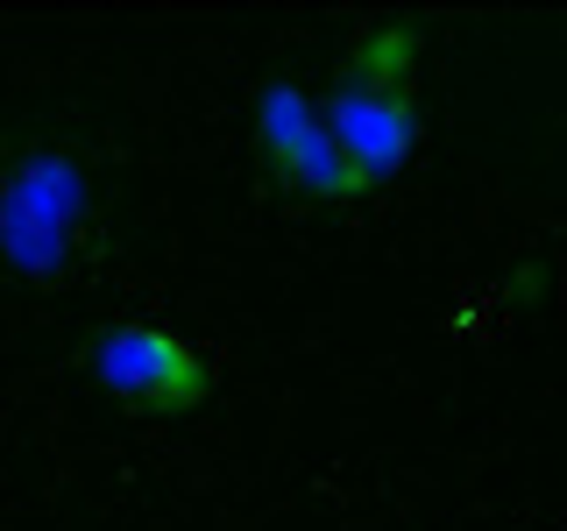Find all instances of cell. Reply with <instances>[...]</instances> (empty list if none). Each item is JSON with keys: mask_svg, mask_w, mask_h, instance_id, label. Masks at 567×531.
Returning a JSON list of instances; mask_svg holds the SVG:
<instances>
[{"mask_svg": "<svg viewBox=\"0 0 567 531\" xmlns=\"http://www.w3.org/2000/svg\"><path fill=\"white\" fill-rule=\"evenodd\" d=\"M85 368L100 389H114L142 418H185L213 397V362L185 333L142 326V319H106L85 341Z\"/></svg>", "mask_w": 567, "mask_h": 531, "instance_id": "6da1fadb", "label": "cell"}, {"mask_svg": "<svg viewBox=\"0 0 567 531\" xmlns=\"http://www.w3.org/2000/svg\"><path fill=\"white\" fill-rule=\"evenodd\" d=\"M79 220H85V170L64 149L0 156V256L14 270L64 277Z\"/></svg>", "mask_w": 567, "mask_h": 531, "instance_id": "7a4b0ae2", "label": "cell"}, {"mask_svg": "<svg viewBox=\"0 0 567 531\" xmlns=\"http://www.w3.org/2000/svg\"><path fill=\"white\" fill-rule=\"evenodd\" d=\"M319 128L333 135V149L348 156L362 191H377L419 156V93H377V85L341 79L319 106Z\"/></svg>", "mask_w": 567, "mask_h": 531, "instance_id": "3957f363", "label": "cell"}, {"mask_svg": "<svg viewBox=\"0 0 567 531\" xmlns=\"http://www.w3.org/2000/svg\"><path fill=\"white\" fill-rule=\"evenodd\" d=\"M319 135V106L298 93L291 79H270L256 93V156H262V170L284 185V170L298 164V149Z\"/></svg>", "mask_w": 567, "mask_h": 531, "instance_id": "277c9868", "label": "cell"}, {"mask_svg": "<svg viewBox=\"0 0 567 531\" xmlns=\"http://www.w3.org/2000/svg\"><path fill=\"white\" fill-rule=\"evenodd\" d=\"M341 79L348 85H377V93H412V79H419V22H369L354 35Z\"/></svg>", "mask_w": 567, "mask_h": 531, "instance_id": "5b68a950", "label": "cell"}]
</instances>
